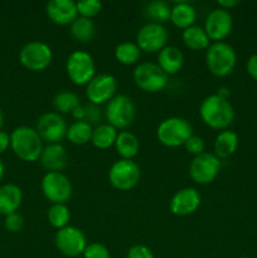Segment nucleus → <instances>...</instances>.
Here are the masks:
<instances>
[{
  "label": "nucleus",
  "mask_w": 257,
  "mask_h": 258,
  "mask_svg": "<svg viewBox=\"0 0 257 258\" xmlns=\"http://www.w3.org/2000/svg\"><path fill=\"white\" fill-rule=\"evenodd\" d=\"M45 13L57 25H71L78 18L77 4L73 0H50L45 5Z\"/></svg>",
  "instance_id": "18"
},
{
  "label": "nucleus",
  "mask_w": 257,
  "mask_h": 258,
  "mask_svg": "<svg viewBox=\"0 0 257 258\" xmlns=\"http://www.w3.org/2000/svg\"><path fill=\"white\" fill-rule=\"evenodd\" d=\"M47 173H62L68 165V154L62 144H48L39 158Z\"/></svg>",
  "instance_id": "19"
},
{
  "label": "nucleus",
  "mask_w": 257,
  "mask_h": 258,
  "mask_svg": "<svg viewBox=\"0 0 257 258\" xmlns=\"http://www.w3.org/2000/svg\"><path fill=\"white\" fill-rule=\"evenodd\" d=\"M184 148H185L188 154H190L193 156H198L204 153V150H206V144H204V140L201 136L191 135L186 140V143L184 144Z\"/></svg>",
  "instance_id": "35"
},
{
  "label": "nucleus",
  "mask_w": 257,
  "mask_h": 258,
  "mask_svg": "<svg viewBox=\"0 0 257 258\" xmlns=\"http://www.w3.org/2000/svg\"><path fill=\"white\" fill-rule=\"evenodd\" d=\"M221 171V159L213 153H206L194 156L189 165V175L197 184L206 185L212 183Z\"/></svg>",
  "instance_id": "11"
},
{
  "label": "nucleus",
  "mask_w": 257,
  "mask_h": 258,
  "mask_svg": "<svg viewBox=\"0 0 257 258\" xmlns=\"http://www.w3.org/2000/svg\"><path fill=\"white\" fill-rule=\"evenodd\" d=\"M82 256L83 258H110V251L103 243L92 242L87 244Z\"/></svg>",
  "instance_id": "34"
},
{
  "label": "nucleus",
  "mask_w": 257,
  "mask_h": 258,
  "mask_svg": "<svg viewBox=\"0 0 257 258\" xmlns=\"http://www.w3.org/2000/svg\"><path fill=\"white\" fill-rule=\"evenodd\" d=\"M236 63V50L227 42H213L207 48L206 64L212 75L217 77L228 76L234 70Z\"/></svg>",
  "instance_id": "3"
},
{
  "label": "nucleus",
  "mask_w": 257,
  "mask_h": 258,
  "mask_svg": "<svg viewBox=\"0 0 257 258\" xmlns=\"http://www.w3.org/2000/svg\"><path fill=\"white\" fill-rule=\"evenodd\" d=\"M168 39V30L159 23H146L136 34V44L141 52L145 53L160 52L164 47H166Z\"/></svg>",
  "instance_id": "13"
},
{
  "label": "nucleus",
  "mask_w": 257,
  "mask_h": 258,
  "mask_svg": "<svg viewBox=\"0 0 257 258\" xmlns=\"http://www.w3.org/2000/svg\"><path fill=\"white\" fill-rule=\"evenodd\" d=\"M3 122H4V116H3V112H2V110H0V128H2V126H3Z\"/></svg>",
  "instance_id": "45"
},
{
  "label": "nucleus",
  "mask_w": 257,
  "mask_h": 258,
  "mask_svg": "<svg viewBox=\"0 0 257 258\" xmlns=\"http://www.w3.org/2000/svg\"><path fill=\"white\" fill-rule=\"evenodd\" d=\"M10 146V135L0 130V154L7 151V149Z\"/></svg>",
  "instance_id": "40"
},
{
  "label": "nucleus",
  "mask_w": 257,
  "mask_h": 258,
  "mask_svg": "<svg viewBox=\"0 0 257 258\" xmlns=\"http://www.w3.org/2000/svg\"><path fill=\"white\" fill-rule=\"evenodd\" d=\"M233 18L229 10L216 8L211 10L204 22V30L208 34L209 39L214 42H223L232 32Z\"/></svg>",
  "instance_id": "16"
},
{
  "label": "nucleus",
  "mask_w": 257,
  "mask_h": 258,
  "mask_svg": "<svg viewBox=\"0 0 257 258\" xmlns=\"http://www.w3.org/2000/svg\"><path fill=\"white\" fill-rule=\"evenodd\" d=\"M35 130L43 141H47L48 144H60L67 136L68 126L60 113L45 112L38 118Z\"/></svg>",
  "instance_id": "14"
},
{
  "label": "nucleus",
  "mask_w": 257,
  "mask_h": 258,
  "mask_svg": "<svg viewBox=\"0 0 257 258\" xmlns=\"http://www.w3.org/2000/svg\"><path fill=\"white\" fill-rule=\"evenodd\" d=\"M136 107L134 101L126 95H116L107 102L105 117L108 125L116 130H125L135 118Z\"/></svg>",
  "instance_id": "5"
},
{
  "label": "nucleus",
  "mask_w": 257,
  "mask_h": 258,
  "mask_svg": "<svg viewBox=\"0 0 257 258\" xmlns=\"http://www.w3.org/2000/svg\"><path fill=\"white\" fill-rule=\"evenodd\" d=\"M52 105L58 113H72V111L81 105V101L75 92L60 91L54 95Z\"/></svg>",
  "instance_id": "31"
},
{
  "label": "nucleus",
  "mask_w": 257,
  "mask_h": 258,
  "mask_svg": "<svg viewBox=\"0 0 257 258\" xmlns=\"http://www.w3.org/2000/svg\"><path fill=\"white\" fill-rule=\"evenodd\" d=\"M143 13L148 19H150V23L163 24L170 20L171 7L164 0H153V2L146 3Z\"/></svg>",
  "instance_id": "27"
},
{
  "label": "nucleus",
  "mask_w": 257,
  "mask_h": 258,
  "mask_svg": "<svg viewBox=\"0 0 257 258\" xmlns=\"http://www.w3.org/2000/svg\"><path fill=\"white\" fill-rule=\"evenodd\" d=\"M23 193L22 189L15 184H5L0 186V214L9 216L15 213L22 206Z\"/></svg>",
  "instance_id": "21"
},
{
  "label": "nucleus",
  "mask_w": 257,
  "mask_h": 258,
  "mask_svg": "<svg viewBox=\"0 0 257 258\" xmlns=\"http://www.w3.org/2000/svg\"><path fill=\"white\" fill-rule=\"evenodd\" d=\"M53 59L52 48L40 40H32L23 45L19 52V60L23 67L33 72L44 71Z\"/></svg>",
  "instance_id": "9"
},
{
  "label": "nucleus",
  "mask_w": 257,
  "mask_h": 258,
  "mask_svg": "<svg viewBox=\"0 0 257 258\" xmlns=\"http://www.w3.org/2000/svg\"><path fill=\"white\" fill-rule=\"evenodd\" d=\"M54 244L58 251L66 257H78L87 247V239L80 228L67 226L58 229L54 236Z\"/></svg>",
  "instance_id": "12"
},
{
  "label": "nucleus",
  "mask_w": 257,
  "mask_h": 258,
  "mask_svg": "<svg viewBox=\"0 0 257 258\" xmlns=\"http://www.w3.org/2000/svg\"><path fill=\"white\" fill-rule=\"evenodd\" d=\"M202 203V198L199 191L196 188L179 189L169 202V208L173 214L178 217H185L193 214L199 208Z\"/></svg>",
  "instance_id": "17"
},
{
  "label": "nucleus",
  "mask_w": 257,
  "mask_h": 258,
  "mask_svg": "<svg viewBox=\"0 0 257 258\" xmlns=\"http://www.w3.org/2000/svg\"><path fill=\"white\" fill-rule=\"evenodd\" d=\"M4 224L8 231L12 232V233H18L24 227V218L19 213L15 212V213H12L5 217Z\"/></svg>",
  "instance_id": "36"
},
{
  "label": "nucleus",
  "mask_w": 257,
  "mask_h": 258,
  "mask_svg": "<svg viewBox=\"0 0 257 258\" xmlns=\"http://www.w3.org/2000/svg\"><path fill=\"white\" fill-rule=\"evenodd\" d=\"M238 144V135L234 131H221L214 140V155L219 159L229 158L236 153Z\"/></svg>",
  "instance_id": "23"
},
{
  "label": "nucleus",
  "mask_w": 257,
  "mask_h": 258,
  "mask_svg": "<svg viewBox=\"0 0 257 258\" xmlns=\"http://www.w3.org/2000/svg\"><path fill=\"white\" fill-rule=\"evenodd\" d=\"M117 135L118 131L113 126L108 125V123H100V125H97L93 128L91 143L93 144L95 148L105 150V149H108L115 145Z\"/></svg>",
  "instance_id": "26"
},
{
  "label": "nucleus",
  "mask_w": 257,
  "mask_h": 258,
  "mask_svg": "<svg viewBox=\"0 0 257 258\" xmlns=\"http://www.w3.org/2000/svg\"><path fill=\"white\" fill-rule=\"evenodd\" d=\"M184 64V54L179 48L174 45H166L159 52L158 66L168 76L176 75Z\"/></svg>",
  "instance_id": "20"
},
{
  "label": "nucleus",
  "mask_w": 257,
  "mask_h": 258,
  "mask_svg": "<svg viewBox=\"0 0 257 258\" xmlns=\"http://www.w3.org/2000/svg\"><path fill=\"white\" fill-rule=\"evenodd\" d=\"M140 175V166L135 161L120 159L111 165L108 170V181L117 190L127 191L138 185Z\"/></svg>",
  "instance_id": "8"
},
{
  "label": "nucleus",
  "mask_w": 257,
  "mask_h": 258,
  "mask_svg": "<svg viewBox=\"0 0 257 258\" xmlns=\"http://www.w3.org/2000/svg\"><path fill=\"white\" fill-rule=\"evenodd\" d=\"M217 96H219L221 98H224V100H228L229 95H231V92H229V90L227 87H219L218 91H217L216 93Z\"/></svg>",
  "instance_id": "43"
},
{
  "label": "nucleus",
  "mask_w": 257,
  "mask_h": 258,
  "mask_svg": "<svg viewBox=\"0 0 257 258\" xmlns=\"http://www.w3.org/2000/svg\"><path fill=\"white\" fill-rule=\"evenodd\" d=\"M113 146L121 159H127V160H133L139 154L140 149L139 139L130 131H120Z\"/></svg>",
  "instance_id": "25"
},
{
  "label": "nucleus",
  "mask_w": 257,
  "mask_h": 258,
  "mask_svg": "<svg viewBox=\"0 0 257 258\" xmlns=\"http://www.w3.org/2000/svg\"><path fill=\"white\" fill-rule=\"evenodd\" d=\"M96 34V25L92 19L88 18L78 17L75 22L71 24V35L77 42L87 43L93 39Z\"/></svg>",
  "instance_id": "29"
},
{
  "label": "nucleus",
  "mask_w": 257,
  "mask_h": 258,
  "mask_svg": "<svg viewBox=\"0 0 257 258\" xmlns=\"http://www.w3.org/2000/svg\"><path fill=\"white\" fill-rule=\"evenodd\" d=\"M116 60L123 66H131L138 63L141 57V50L139 45L134 42H122L115 48Z\"/></svg>",
  "instance_id": "30"
},
{
  "label": "nucleus",
  "mask_w": 257,
  "mask_h": 258,
  "mask_svg": "<svg viewBox=\"0 0 257 258\" xmlns=\"http://www.w3.org/2000/svg\"><path fill=\"white\" fill-rule=\"evenodd\" d=\"M72 116L76 118V121H85V116H86V110L85 106L80 105L77 108L72 111Z\"/></svg>",
  "instance_id": "42"
},
{
  "label": "nucleus",
  "mask_w": 257,
  "mask_h": 258,
  "mask_svg": "<svg viewBox=\"0 0 257 258\" xmlns=\"http://www.w3.org/2000/svg\"><path fill=\"white\" fill-rule=\"evenodd\" d=\"M134 82L140 90L155 93L163 91L168 86L169 76L161 70L158 63H139L134 70Z\"/></svg>",
  "instance_id": "6"
},
{
  "label": "nucleus",
  "mask_w": 257,
  "mask_h": 258,
  "mask_svg": "<svg viewBox=\"0 0 257 258\" xmlns=\"http://www.w3.org/2000/svg\"><path fill=\"white\" fill-rule=\"evenodd\" d=\"M246 68H247V72H248L249 77H251L252 80L257 81V54L251 55V57L248 58Z\"/></svg>",
  "instance_id": "39"
},
{
  "label": "nucleus",
  "mask_w": 257,
  "mask_h": 258,
  "mask_svg": "<svg viewBox=\"0 0 257 258\" xmlns=\"http://www.w3.org/2000/svg\"><path fill=\"white\" fill-rule=\"evenodd\" d=\"M3 176H4V164H3L2 159H0V180L3 179Z\"/></svg>",
  "instance_id": "44"
},
{
  "label": "nucleus",
  "mask_w": 257,
  "mask_h": 258,
  "mask_svg": "<svg viewBox=\"0 0 257 258\" xmlns=\"http://www.w3.org/2000/svg\"><path fill=\"white\" fill-rule=\"evenodd\" d=\"M181 39H183L185 47H188L191 50H207V48L211 45V39H209L204 28L196 24L183 30Z\"/></svg>",
  "instance_id": "24"
},
{
  "label": "nucleus",
  "mask_w": 257,
  "mask_h": 258,
  "mask_svg": "<svg viewBox=\"0 0 257 258\" xmlns=\"http://www.w3.org/2000/svg\"><path fill=\"white\" fill-rule=\"evenodd\" d=\"M40 189L52 204H66L73 193L72 183L63 173H45L40 181Z\"/></svg>",
  "instance_id": "10"
},
{
  "label": "nucleus",
  "mask_w": 257,
  "mask_h": 258,
  "mask_svg": "<svg viewBox=\"0 0 257 258\" xmlns=\"http://www.w3.org/2000/svg\"><path fill=\"white\" fill-rule=\"evenodd\" d=\"M199 115L207 126L214 130H227L234 120V108L228 100L216 93L207 96L199 106Z\"/></svg>",
  "instance_id": "1"
},
{
  "label": "nucleus",
  "mask_w": 257,
  "mask_h": 258,
  "mask_svg": "<svg viewBox=\"0 0 257 258\" xmlns=\"http://www.w3.org/2000/svg\"><path fill=\"white\" fill-rule=\"evenodd\" d=\"M47 218L50 226L62 229L70 226L71 211L66 204H52L47 212Z\"/></svg>",
  "instance_id": "32"
},
{
  "label": "nucleus",
  "mask_w": 257,
  "mask_h": 258,
  "mask_svg": "<svg viewBox=\"0 0 257 258\" xmlns=\"http://www.w3.org/2000/svg\"><path fill=\"white\" fill-rule=\"evenodd\" d=\"M92 133L93 127L88 122H86V121H75V122L68 126L66 138L73 145L81 146L90 143L91 139H92Z\"/></svg>",
  "instance_id": "28"
},
{
  "label": "nucleus",
  "mask_w": 257,
  "mask_h": 258,
  "mask_svg": "<svg viewBox=\"0 0 257 258\" xmlns=\"http://www.w3.org/2000/svg\"><path fill=\"white\" fill-rule=\"evenodd\" d=\"M117 81L112 75L101 73L95 76L86 86V96L92 105H102L116 96Z\"/></svg>",
  "instance_id": "15"
},
{
  "label": "nucleus",
  "mask_w": 257,
  "mask_h": 258,
  "mask_svg": "<svg viewBox=\"0 0 257 258\" xmlns=\"http://www.w3.org/2000/svg\"><path fill=\"white\" fill-rule=\"evenodd\" d=\"M76 4H77L78 17L88 18V19H92L102 10V3L100 0H81Z\"/></svg>",
  "instance_id": "33"
},
{
  "label": "nucleus",
  "mask_w": 257,
  "mask_h": 258,
  "mask_svg": "<svg viewBox=\"0 0 257 258\" xmlns=\"http://www.w3.org/2000/svg\"><path fill=\"white\" fill-rule=\"evenodd\" d=\"M10 146L18 158L33 163L42 155L43 140L35 128L30 126H19L14 128L10 135Z\"/></svg>",
  "instance_id": "2"
},
{
  "label": "nucleus",
  "mask_w": 257,
  "mask_h": 258,
  "mask_svg": "<svg viewBox=\"0 0 257 258\" xmlns=\"http://www.w3.org/2000/svg\"><path fill=\"white\" fill-rule=\"evenodd\" d=\"M67 76L77 86H87L95 77L96 64L92 55L85 50H73L66 62Z\"/></svg>",
  "instance_id": "7"
},
{
  "label": "nucleus",
  "mask_w": 257,
  "mask_h": 258,
  "mask_svg": "<svg viewBox=\"0 0 257 258\" xmlns=\"http://www.w3.org/2000/svg\"><path fill=\"white\" fill-rule=\"evenodd\" d=\"M193 135V127L190 122L184 117L165 118L159 123L156 128V138L159 143L168 148H179L184 146L190 136Z\"/></svg>",
  "instance_id": "4"
},
{
  "label": "nucleus",
  "mask_w": 257,
  "mask_h": 258,
  "mask_svg": "<svg viewBox=\"0 0 257 258\" xmlns=\"http://www.w3.org/2000/svg\"><path fill=\"white\" fill-rule=\"evenodd\" d=\"M217 4H218V8L229 10L232 9V8L237 7V5L239 4V0H218Z\"/></svg>",
  "instance_id": "41"
},
{
  "label": "nucleus",
  "mask_w": 257,
  "mask_h": 258,
  "mask_svg": "<svg viewBox=\"0 0 257 258\" xmlns=\"http://www.w3.org/2000/svg\"><path fill=\"white\" fill-rule=\"evenodd\" d=\"M197 19V10L190 3L188 2H176L171 7L170 13V22L175 27L180 29H186V28L194 25Z\"/></svg>",
  "instance_id": "22"
},
{
  "label": "nucleus",
  "mask_w": 257,
  "mask_h": 258,
  "mask_svg": "<svg viewBox=\"0 0 257 258\" xmlns=\"http://www.w3.org/2000/svg\"><path fill=\"white\" fill-rule=\"evenodd\" d=\"M85 110H86V116H85L86 122L90 123L91 126L95 125V123H98V125H100L101 120H102V111L100 110V107L90 103V105L85 106Z\"/></svg>",
  "instance_id": "37"
},
{
  "label": "nucleus",
  "mask_w": 257,
  "mask_h": 258,
  "mask_svg": "<svg viewBox=\"0 0 257 258\" xmlns=\"http://www.w3.org/2000/svg\"><path fill=\"white\" fill-rule=\"evenodd\" d=\"M126 258H154V253L148 246L135 244L128 249Z\"/></svg>",
  "instance_id": "38"
},
{
  "label": "nucleus",
  "mask_w": 257,
  "mask_h": 258,
  "mask_svg": "<svg viewBox=\"0 0 257 258\" xmlns=\"http://www.w3.org/2000/svg\"><path fill=\"white\" fill-rule=\"evenodd\" d=\"M242 258H251V257H242Z\"/></svg>",
  "instance_id": "46"
}]
</instances>
